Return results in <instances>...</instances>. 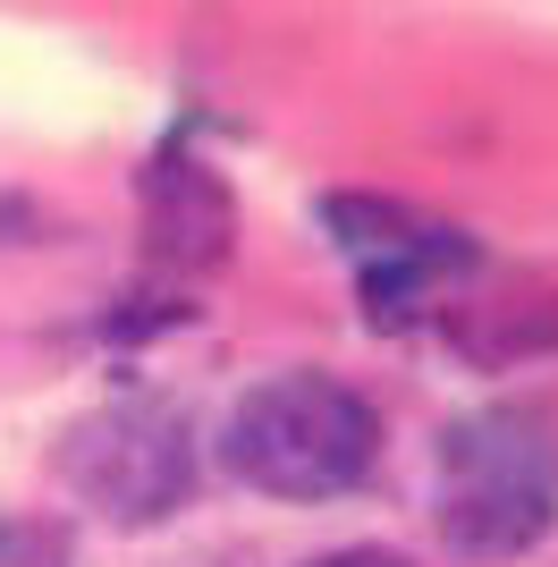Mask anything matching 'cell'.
<instances>
[{
  "instance_id": "cell-5",
  "label": "cell",
  "mask_w": 558,
  "mask_h": 567,
  "mask_svg": "<svg viewBox=\"0 0 558 567\" xmlns=\"http://www.w3.org/2000/svg\"><path fill=\"white\" fill-rule=\"evenodd\" d=\"M322 220L348 255H364V271H432V280L474 271V246H465L457 229L406 213V204H381V195H330Z\"/></svg>"
},
{
  "instance_id": "cell-3",
  "label": "cell",
  "mask_w": 558,
  "mask_h": 567,
  "mask_svg": "<svg viewBox=\"0 0 558 567\" xmlns=\"http://www.w3.org/2000/svg\"><path fill=\"white\" fill-rule=\"evenodd\" d=\"M60 474H69V492L85 499L93 517L162 525L195 499V424H186V406L153 399V390L111 399V406H93V415L69 424Z\"/></svg>"
},
{
  "instance_id": "cell-4",
  "label": "cell",
  "mask_w": 558,
  "mask_h": 567,
  "mask_svg": "<svg viewBox=\"0 0 558 567\" xmlns=\"http://www.w3.org/2000/svg\"><path fill=\"white\" fill-rule=\"evenodd\" d=\"M144 237H153V255L178 262V271L220 262L229 255V187H220L195 153H162V162L144 169Z\"/></svg>"
},
{
  "instance_id": "cell-7",
  "label": "cell",
  "mask_w": 558,
  "mask_h": 567,
  "mask_svg": "<svg viewBox=\"0 0 558 567\" xmlns=\"http://www.w3.org/2000/svg\"><path fill=\"white\" fill-rule=\"evenodd\" d=\"M304 567H415L406 550H322V559H304Z\"/></svg>"
},
{
  "instance_id": "cell-2",
  "label": "cell",
  "mask_w": 558,
  "mask_h": 567,
  "mask_svg": "<svg viewBox=\"0 0 558 567\" xmlns=\"http://www.w3.org/2000/svg\"><path fill=\"white\" fill-rule=\"evenodd\" d=\"M448 550L516 559L558 525V424L541 406H483L441 432V499Z\"/></svg>"
},
{
  "instance_id": "cell-6",
  "label": "cell",
  "mask_w": 558,
  "mask_h": 567,
  "mask_svg": "<svg viewBox=\"0 0 558 567\" xmlns=\"http://www.w3.org/2000/svg\"><path fill=\"white\" fill-rule=\"evenodd\" d=\"M0 567H69V543L34 517H0Z\"/></svg>"
},
{
  "instance_id": "cell-1",
  "label": "cell",
  "mask_w": 558,
  "mask_h": 567,
  "mask_svg": "<svg viewBox=\"0 0 558 567\" xmlns=\"http://www.w3.org/2000/svg\"><path fill=\"white\" fill-rule=\"evenodd\" d=\"M381 457V415L339 373H271L229 406L220 466L271 499H339Z\"/></svg>"
}]
</instances>
